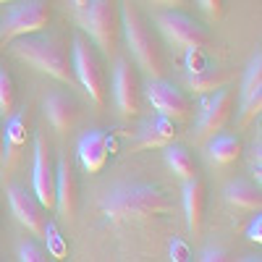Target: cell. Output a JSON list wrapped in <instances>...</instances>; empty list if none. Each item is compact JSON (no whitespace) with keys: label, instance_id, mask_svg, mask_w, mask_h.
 <instances>
[{"label":"cell","instance_id":"cell-1","mask_svg":"<svg viewBox=\"0 0 262 262\" xmlns=\"http://www.w3.org/2000/svg\"><path fill=\"white\" fill-rule=\"evenodd\" d=\"M173 210L168 194L147 181H118L102 194L100 212L111 226L128 221H149L163 217Z\"/></svg>","mask_w":262,"mask_h":262},{"label":"cell","instance_id":"cell-2","mask_svg":"<svg viewBox=\"0 0 262 262\" xmlns=\"http://www.w3.org/2000/svg\"><path fill=\"white\" fill-rule=\"evenodd\" d=\"M11 53L34 66L37 71L58 79L60 84L74 86V63H71V48L60 34H24L11 39Z\"/></svg>","mask_w":262,"mask_h":262},{"label":"cell","instance_id":"cell-3","mask_svg":"<svg viewBox=\"0 0 262 262\" xmlns=\"http://www.w3.org/2000/svg\"><path fill=\"white\" fill-rule=\"evenodd\" d=\"M121 27L126 34V45L134 55L137 66L149 76V79H158L165 74V58H163V48L158 45V37L155 32L149 29V21L144 18V13L126 0L121 6Z\"/></svg>","mask_w":262,"mask_h":262},{"label":"cell","instance_id":"cell-4","mask_svg":"<svg viewBox=\"0 0 262 262\" xmlns=\"http://www.w3.org/2000/svg\"><path fill=\"white\" fill-rule=\"evenodd\" d=\"M71 63H74V79L90 95V100L97 107H102L105 105V71H102L100 55L81 34L71 39Z\"/></svg>","mask_w":262,"mask_h":262},{"label":"cell","instance_id":"cell-5","mask_svg":"<svg viewBox=\"0 0 262 262\" xmlns=\"http://www.w3.org/2000/svg\"><path fill=\"white\" fill-rule=\"evenodd\" d=\"M81 24H84L86 32H90L92 42L105 55L116 53L118 29H121L116 0H90L81 11Z\"/></svg>","mask_w":262,"mask_h":262},{"label":"cell","instance_id":"cell-6","mask_svg":"<svg viewBox=\"0 0 262 262\" xmlns=\"http://www.w3.org/2000/svg\"><path fill=\"white\" fill-rule=\"evenodd\" d=\"M50 3L48 0H21L0 21V42H11L16 37L34 34L50 24Z\"/></svg>","mask_w":262,"mask_h":262},{"label":"cell","instance_id":"cell-7","mask_svg":"<svg viewBox=\"0 0 262 262\" xmlns=\"http://www.w3.org/2000/svg\"><path fill=\"white\" fill-rule=\"evenodd\" d=\"M158 29L165 34V39L170 45L179 48H207L212 42V34L207 32V27H202L196 18L181 13V11H163L155 16Z\"/></svg>","mask_w":262,"mask_h":262},{"label":"cell","instance_id":"cell-8","mask_svg":"<svg viewBox=\"0 0 262 262\" xmlns=\"http://www.w3.org/2000/svg\"><path fill=\"white\" fill-rule=\"evenodd\" d=\"M147 100L155 105L158 113H163L168 118H176V121H184L191 113V97L184 90H179L176 84L165 81L163 76L149 79V84H147Z\"/></svg>","mask_w":262,"mask_h":262},{"label":"cell","instance_id":"cell-9","mask_svg":"<svg viewBox=\"0 0 262 262\" xmlns=\"http://www.w3.org/2000/svg\"><path fill=\"white\" fill-rule=\"evenodd\" d=\"M32 191L42 202L45 210L55 207V168L50 160V147L45 137H34V176H32Z\"/></svg>","mask_w":262,"mask_h":262},{"label":"cell","instance_id":"cell-10","mask_svg":"<svg viewBox=\"0 0 262 262\" xmlns=\"http://www.w3.org/2000/svg\"><path fill=\"white\" fill-rule=\"evenodd\" d=\"M262 111V55L257 53L247 66V74L242 79L238 92V126H247Z\"/></svg>","mask_w":262,"mask_h":262},{"label":"cell","instance_id":"cell-11","mask_svg":"<svg viewBox=\"0 0 262 262\" xmlns=\"http://www.w3.org/2000/svg\"><path fill=\"white\" fill-rule=\"evenodd\" d=\"M113 95H116V105L123 116H137L142 111V81L139 74L131 69L128 60H118L116 63V76H113Z\"/></svg>","mask_w":262,"mask_h":262},{"label":"cell","instance_id":"cell-12","mask_svg":"<svg viewBox=\"0 0 262 262\" xmlns=\"http://www.w3.org/2000/svg\"><path fill=\"white\" fill-rule=\"evenodd\" d=\"M8 202H11L16 221L27 231H32L34 236H42V228H45V221H48V210L42 207L34 191H27L24 186H8Z\"/></svg>","mask_w":262,"mask_h":262},{"label":"cell","instance_id":"cell-13","mask_svg":"<svg viewBox=\"0 0 262 262\" xmlns=\"http://www.w3.org/2000/svg\"><path fill=\"white\" fill-rule=\"evenodd\" d=\"M233 105H236L233 92L223 90V86H221V92H215L210 100H205L200 123H196V137L205 139V137H212L215 131H223V126L231 121Z\"/></svg>","mask_w":262,"mask_h":262},{"label":"cell","instance_id":"cell-14","mask_svg":"<svg viewBox=\"0 0 262 262\" xmlns=\"http://www.w3.org/2000/svg\"><path fill=\"white\" fill-rule=\"evenodd\" d=\"M111 144H113V139L105 128H92L86 134H81L79 144H76V155H79L84 170L100 173L107 160V152H111Z\"/></svg>","mask_w":262,"mask_h":262},{"label":"cell","instance_id":"cell-15","mask_svg":"<svg viewBox=\"0 0 262 262\" xmlns=\"http://www.w3.org/2000/svg\"><path fill=\"white\" fill-rule=\"evenodd\" d=\"M76 205H79L76 173L71 168V160L63 158L55 168V207L66 221H71V217L76 215Z\"/></svg>","mask_w":262,"mask_h":262},{"label":"cell","instance_id":"cell-16","mask_svg":"<svg viewBox=\"0 0 262 262\" xmlns=\"http://www.w3.org/2000/svg\"><path fill=\"white\" fill-rule=\"evenodd\" d=\"M27 123H29V113H27V107H21V111H13L3 126V160L6 168H13L16 165V158H18V152L21 147L27 144Z\"/></svg>","mask_w":262,"mask_h":262},{"label":"cell","instance_id":"cell-17","mask_svg":"<svg viewBox=\"0 0 262 262\" xmlns=\"http://www.w3.org/2000/svg\"><path fill=\"white\" fill-rule=\"evenodd\" d=\"M184 210H186V226L191 233H200L205 210H207V186L200 176L184 181Z\"/></svg>","mask_w":262,"mask_h":262},{"label":"cell","instance_id":"cell-18","mask_svg":"<svg viewBox=\"0 0 262 262\" xmlns=\"http://www.w3.org/2000/svg\"><path fill=\"white\" fill-rule=\"evenodd\" d=\"M176 123L173 118L158 113L152 121H147L142 126V131L137 134V142H134V149H149V147H165L176 139Z\"/></svg>","mask_w":262,"mask_h":262},{"label":"cell","instance_id":"cell-19","mask_svg":"<svg viewBox=\"0 0 262 262\" xmlns=\"http://www.w3.org/2000/svg\"><path fill=\"white\" fill-rule=\"evenodd\" d=\"M45 113H48V121L53 123L55 131H71L74 123H76V118H79V105L69 95L53 92L45 100Z\"/></svg>","mask_w":262,"mask_h":262},{"label":"cell","instance_id":"cell-20","mask_svg":"<svg viewBox=\"0 0 262 262\" xmlns=\"http://www.w3.org/2000/svg\"><path fill=\"white\" fill-rule=\"evenodd\" d=\"M207 155L215 165H231L242 158V139L236 134H212V142L207 144Z\"/></svg>","mask_w":262,"mask_h":262},{"label":"cell","instance_id":"cell-21","mask_svg":"<svg viewBox=\"0 0 262 262\" xmlns=\"http://www.w3.org/2000/svg\"><path fill=\"white\" fill-rule=\"evenodd\" d=\"M226 200L242 210H249V212H257L262 210V191H259V184H249V181H233L226 186Z\"/></svg>","mask_w":262,"mask_h":262},{"label":"cell","instance_id":"cell-22","mask_svg":"<svg viewBox=\"0 0 262 262\" xmlns=\"http://www.w3.org/2000/svg\"><path fill=\"white\" fill-rule=\"evenodd\" d=\"M165 163L170 165V170L176 173L181 181L194 179L200 173V165H196V158L181 144H165Z\"/></svg>","mask_w":262,"mask_h":262},{"label":"cell","instance_id":"cell-23","mask_svg":"<svg viewBox=\"0 0 262 262\" xmlns=\"http://www.w3.org/2000/svg\"><path fill=\"white\" fill-rule=\"evenodd\" d=\"M228 81V71L221 69V66H212L207 63L202 71H196V74H189L186 84H189V90L194 92H215V90H221V86H226Z\"/></svg>","mask_w":262,"mask_h":262},{"label":"cell","instance_id":"cell-24","mask_svg":"<svg viewBox=\"0 0 262 262\" xmlns=\"http://www.w3.org/2000/svg\"><path fill=\"white\" fill-rule=\"evenodd\" d=\"M16 102H18L16 81H13V76L6 66H0V113L11 116L16 111Z\"/></svg>","mask_w":262,"mask_h":262},{"label":"cell","instance_id":"cell-25","mask_svg":"<svg viewBox=\"0 0 262 262\" xmlns=\"http://www.w3.org/2000/svg\"><path fill=\"white\" fill-rule=\"evenodd\" d=\"M42 238H45V244H48V254H53L55 259H66L69 257V247H66L63 242V233L55 223L45 221V228H42Z\"/></svg>","mask_w":262,"mask_h":262},{"label":"cell","instance_id":"cell-26","mask_svg":"<svg viewBox=\"0 0 262 262\" xmlns=\"http://www.w3.org/2000/svg\"><path fill=\"white\" fill-rule=\"evenodd\" d=\"M207 63H210V60H207L205 48H186V71H189V74L202 71Z\"/></svg>","mask_w":262,"mask_h":262},{"label":"cell","instance_id":"cell-27","mask_svg":"<svg viewBox=\"0 0 262 262\" xmlns=\"http://www.w3.org/2000/svg\"><path fill=\"white\" fill-rule=\"evenodd\" d=\"M18 259L21 262H45L48 252L42 249L39 244H34V242H27V244H21V249H18Z\"/></svg>","mask_w":262,"mask_h":262},{"label":"cell","instance_id":"cell-28","mask_svg":"<svg viewBox=\"0 0 262 262\" xmlns=\"http://www.w3.org/2000/svg\"><path fill=\"white\" fill-rule=\"evenodd\" d=\"M200 6L207 11L210 18H223V11H226V0H200Z\"/></svg>","mask_w":262,"mask_h":262},{"label":"cell","instance_id":"cell-29","mask_svg":"<svg viewBox=\"0 0 262 262\" xmlns=\"http://www.w3.org/2000/svg\"><path fill=\"white\" fill-rule=\"evenodd\" d=\"M247 238H249V242H254V244L262 242V215H259V210H257V215L252 217L249 226H247Z\"/></svg>","mask_w":262,"mask_h":262},{"label":"cell","instance_id":"cell-30","mask_svg":"<svg viewBox=\"0 0 262 262\" xmlns=\"http://www.w3.org/2000/svg\"><path fill=\"white\" fill-rule=\"evenodd\" d=\"M191 257V252H189V247L184 244V242H173L170 244V259H176V262H184V259H189Z\"/></svg>","mask_w":262,"mask_h":262},{"label":"cell","instance_id":"cell-31","mask_svg":"<svg viewBox=\"0 0 262 262\" xmlns=\"http://www.w3.org/2000/svg\"><path fill=\"white\" fill-rule=\"evenodd\" d=\"M200 259H205V262H212V259L223 262V259H226V252H221V249H207V252H202Z\"/></svg>","mask_w":262,"mask_h":262},{"label":"cell","instance_id":"cell-32","mask_svg":"<svg viewBox=\"0 0 262 262\" xmlns=\"http://www.w3.org/2000/svg\"><path fill=\"white\" fill-rule=\"evenodd\" d=\"M152 3H158V6H170V8H179V6L189 3V0H152Z\"/></svg>","mask_w":262,"mask_h":262},{"label":"cell","instance_id":"cell-33","mask_svg":"<svg viewBox=\"0 0 262 262\" xmlns=\"http://www.w3.org/2000/svg\"><path fill=\"white\" fill-rule=\"evenodd\" d=\"M71 3H74V8H76V11L81 13V11H84V6L90 3V0H71Z\"/></svg>","mask_w":262,"mask_h":262},{"label":"cell","instance_id":"cell-34","mask_svg":"<svg viewBox=\"0 0 262 262\" xmlns=\"http://www.w3.org/2000/svg\"><path fill=\"white\" fill-rule=\"evenodd\" d=\"M0 158H3V123H0Z\"/></svg>","mask_w":262,"mask_h":262},{"label":"cell","instance_id":"cell-35","mask_svg":"<svg viewBox=\"0 0 262 262\" xmlns=\"http://www.w3.org/2000/svg\"><path fill=\"white\" fill-rule=\"evenodd\" d=\"M3 3H11V0H0V6H3Z\"/></svg>","mask_w":262,"mask_h":262}]
</instances>
